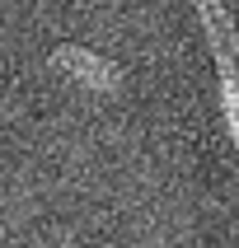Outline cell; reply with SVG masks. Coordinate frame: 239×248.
Masks as SVG:
<instances>
[{"label": "cell", "instance_id": "7a4b0ae2", "mask_svg": "<svg viewBox=\"0 0 239 248\" xmlns=\"http://www.w3.org/2000/svg\"><path fill=\"white\" fill-rule=\"evenodd\" d=\"M197 14H202V28H207L211 47H216V66H235L239 61V38H235V24L225 14V0H192Z\"/></svg>", "mask_w": 239, "mask_h": 248}, {"label": "cell", "instance_id": "6da1fadb", "mask_svg": "<svg viewBox=\"0 0 239 248\" xmlns=\"http://www.w3.org/2000/svg\"><path fill=\"white\" fill-rule=\"evenodd\" d=\"M47 66L61 70V75H70V80L84 84V89H98V94H112V89L122 84V70L112 66V61H103V56L89 52V47H75V42L56 47V52L47 56Z\"/></svg>", "mask_w": 239, "mask_h": 248}]
</instances>
